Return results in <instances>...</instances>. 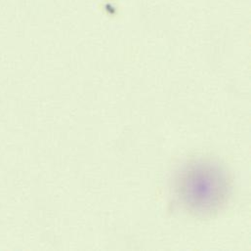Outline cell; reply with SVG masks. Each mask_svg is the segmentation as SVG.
I'll return each instance as SVG.
<instances>
[{"instance_id": "cell-1", "label": "cell", "mask_w": 251, "mask_h": 251, "mask_svg": "<svg viewBox=\"0 0 251 251\" xmlns=\"http://www.w3.org/2000/svg\"><path fill=\"white\" fill-rule=\"evenodd\" d=\"M175 189L188 211L207 217L224 208L231 196L232 185L227 171L221 165L201 159L190 162L180 171Z\"/></svg>"}]
</instances>
